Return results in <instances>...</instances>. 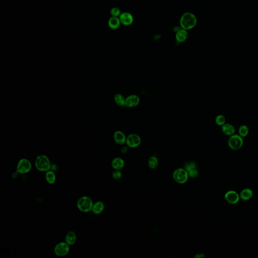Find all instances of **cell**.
<instances>
[{
    "instance_id": "cell-9",
    "label": "cell",
    "mask_w": 258,
    "mask_h": 258,
    "mask_svg": "<svg viewBox=\"0 0 258 258\" xmlns=\"http://www.w3.org/2000/svg\"><path fill=\"white\" fill-rule=\"evenodd\" d=\"M121 24L125 26H129L133 23L134 18L133 15L129 12H123L119 16Z\"/></svg>"
},
{
    "instance_id": "cell-4",
    "label": "cell",
    "mask_w": 258,
    "mask_h": 258,
    "mask_svg": "<svg viewBox=\"0 0 258 258\" xmlns=\"http://www.w3.org/2000/svg\"><path fill=\"white\" fill-rule=\"evenodd\" d=\"M243 144V138L240 135H233L230 136L228 140L229 147L234 150H238L240 149Z\"/></svg>"
},
{
    "instance_id": "cell-12",
    "label": "cell",
    "mask_w": 258,
    "mask_h": 258,
    "mask_svg": "<svg viewBox=\"0 0 258 258\" xmlns=\"http://www.w3.org/2000/svg\"><path fill=\"white\" fill-rule=\"evenodd\" d=\"M114 138L115 142L118 145H123L126 143L127 137L125 134L122 131H117L115 132L114 135Z\"/></svg>"
},
{
    "instance_id": "cell-14",
    "label": "cell",
    "mask_w": 258,
    "mask_h": 258,
    "mask_svg": "<svg viewBox=\"0 0 258 258\" xmlns=\"http://www.w3.org/2000/svg\"><path fill=\"white\" fill-rule=\"evenodd\" d=\"M104 209V205L102 201H97L93 203L92 207V211L94 214L98 215L103 212Z\"/></svg>"
},
{
    "instance_id": "cell-17",
    "label": "cell",
    "mask_w": 258,
    "mask_h": 258,
    "mask_svg": "<svg viewBox=\"0 0 258 258\" xmlns=\"http://www.w3.org/2000/svg\"><path fill=\"white\" fill-rule=\"evenodd\" d=\"M125 162L123 159L116 157L113 159L111 162V166L115 170H120L124 168Z\"/></svg>"
},
{
    "instance_id": "cell-8",
    "label": "cell",
    "mask_w": 258,
    "mask_h": 258,
    "mask_svg": "<svg viewBox=\"0 0 258 258\" xmlns=\"http://www.w3.org/2000/svg\"><path fill=\"white\" fill-rule=\"evenodd\" d=\"M141 142L140 137L136 134H131L127 137L126 143L129 147L136 148L140 145Z\"/></svg>"
},
{
    "instance_id": "cell-1",
    "label": "cell",
    "mask_w": 258,
    "mask_h": 258,
    "mask_svg": "<svg viewBox=\"0 0 258 258\" xmlns=\"http://www.w3.org/2000/svg\"><path fill=\"white\" fill-rule=\"evenodd\" d=\"M197 18L193 13L186 12L181 17L180 26L181 28L187 31L195 27L197 24Z\"/></svg>"
},
{
    "instance_id": "cell-19",
    "label": "cell",
    "mask_w": 258,
    "mask_h": 258,
    "mask_svg": "<svg viewBox=\"0 0 258 258\" xmlns=\"http://www.w3.org/2000/svg\"><path fill=\"white\" fill-rule=\"evenodd\" d=\"M46 179L47 183L50 184H53L56 181V175L53 170H50L46 173Z\"/></svg>"
},
{
    "instance_id": "cell-20",
    "label": "cell",
    "mask_w": 258,
    "mask_h": 258,
    "mask_svg": "<svg viewBox=\"0 0 258 258\" xmlns=\"http://www.w3.org/2000/svg\"><path fill=\"white\" fill-rule=\"evenodd\" d=\"M253 192L250 189H245L243 190L240 193V197L245 201L251 199L253 196Z\"/></svg>"
},
{
    "instance_id": "cell-22",
    "label": "cell",
    "mask_w": 258,
    "mask_h": 258,
    "mask_svg": "<svg viewBox=\"0 0 258 258\" xmlns=\"http://www.w3.org/2000/svg\"><path fill=\"white\" fill-rule=\"evenodd\" d=\"M158 165V160L156 157L151 156L148 161V165L151 169H155Z\"/></svg>"
},
{
    "instance_id": "cell-21",
    "label": "cell",
    "mask_w": 258,
    "mask_h": 258,
    "mask_svg": "<svg viewBox=\"0 0 258 258\" xmlns=\"http://www.w3.org/2000/svg\"><path fill=\"white\" fill-rule=\"evenodd\" d=\"M114 101L120 107H124L125 105V98L122 94H116L114 96Z\"/></svg>"
},
{
    "instance_id": "cell-3",
    "label": "cell",
    "mask_w": 258,
    "mask_h": 258,
    "mask_svg": "<svg viewBox=\"0 0 258 258\" xmlns=\"http://www.w3.org/2000/svg\"><path fill=\"white\" fill-rule=\"evenodd\" d=\"M92 199L88 196H82L78 199L77 206L79 211L83 213L90 212L93 205Z\"/></svg>"
},
{
    "instance_id": "cell-6",
    "label": "cell",
    "mask_w": 258,
    "mask_h": 258,
    "mask_svg": "<svg viewBox=\"0 0 258 258\" xmlns=\"http://www.w3.org/2000/svg\"><path fill=\"white\" fill-rule=\"evenodd\" d=\"M32 168V163L28 159H21L17 165V172L20 174H25L28 173L31 170Z\"/></svg>"
},
{
    "instance_id": "cell-27",
    "label": "cell",
    "mask_w": 258,
    "mask_h": 258,
    "mask_svg": "<svg viewBox=\"0 0 258 258\" xmlns=\"http://www.w3.org/2000/svg\"><path fill=\"white\" fill-rule=\"evenodd\" d=\"M188 172L189 177H192V178H195V177H197L199 175V172L197 170V168L191 170L190 171Z\"/></svg>"
},
{
    "instance_id": "cell-24",
    "label": "cell",
    "mask_w": 258,
    "mask_h": 258,
    "mask_svg": "<svg viewBox=\"0 0 258 258\" xmlns=\"http://www.w3.org/2000/svg\"><path fill=\"white\" fill-rule=\"evenodd\" d=\"M226 120H225V116L222 114H219L216 117L215 123L217 125H220V126H222L224 124H225Z\"/></svg>"
},
{
    "instance_id": "cell-30",
    "label": "cell",
    "mask_w": 258,
    "mask_h": 258,
    "mask_svg": "<svg viewBox=\"0 0 258 258\" xmlns=\"http://www.w3.org/2000/svg\"><path fill=\"white\" fill-rule=\"evenodd\" d=\"M127 149H128L127 148L125 147L123 148V149H122V152H123V153H125V152H126V151H127Z\"/></svg>"
},
{
    "instance_id": "cell-10",
    "label": "cell",
    "mask_w": 258,
    "mask_h": 258,
    "mask_svg": "<svg viewBox=\"0 0 258 258\" xmlns=\"http://www.w3.org/2000/svg\"><path fill=\"white\" fill-rule=\"evenodd\" d=\"M140 101V98L138 95H130L125 98V106L130 108L136 107L139 104Z\"/></svg>"
},
{
    "instance_id": "cell-25",
    "label": "cell",
    "mask_w": 258,
    "mask_h": 258,
    "mask_svg": "<svg viewBox=\"0 0 258 258\" xmlns=\"http://www.w3.org/2000/svg\"><path fill=\"white\" fill-rule=\"evenodd\" d=\"M184 168L187 172H189L191 170L197 168V165L194 161H188L184 164Z\"/></svg>"
},
{
    "instance_id": "cell-5",
    "label": "cell",
    "mask_w": 258,
    "mask_h": 258,
    "mask_svg": "<svg viewBox=\"0 0 258 258\" xmlns=\"http://www.w3.org/2000/svg\"><path fill=\"white\" fill-rule=\"evenodd\" d=\"M173 177L176 182L183 184L186 183L188 179V172L184 168H179L173 172Z\"/></svg>"
},
{
    "instance_id": "cell-2",
    "label": "cell",
    "mask_w": 258,
    "mask_h": 258,
    "mask_svg": "<svg viewBox=\"0 0 258 258\" xmlns=\"http://www.w3.org/2000/svg\"><path fill=\"white\" fill-rule=\"evenodd\" d=\"M35 168L41 172H47L50 170L52 163L48 157L44 155H39L34 162Z\"/></svg>"
},
{
    "instance_id": "cell-29",
    "label": "cell",
    "mask_w": 258,
    "mask_h": 258,
    "mask_svg": "<svg viewBox=\"0 0 258 258\" xmlns=\"http://www.w3.org/2000/svg\"><path fill=\"white\" fill-rule=\"evenodd\" d=\"M57 165H55V164H52V165H51V168H50V170H53V171H55V170H57Z\"/></svg>"
},
{
    "instance_id": "cell-15",
    "label": "cell",
    "mask_w": 258,
    "mask_h": 258,
    "mask_svg": "<svg viewBox=\"0 0 258 258\" xmlns=\"http://www.w3.org/2000/svg\"><path fill=\"white\" fill-rule=\"evenodd\" d=\"M222 131L227 136H231L234 134L236 130L234 126L231 124L225 123L222 126Z\"/></svg>"
},
{
    "instance_id": "cell-26",
    "label": "cell",
    "mask_w": 258,
    "mask_h": 258,
    "mask_svg": "<svg viewBox=\"0 0 258 258\" xmlns=\"http://www.w3.org/2000/svg\"><path fill=\"white\" fill-rule=\"evenodd\" d=\"M111 15H112V17H118L121 14V10L118 8L117 7L113 8L111 9Z\"/></svg>"
},
{
    "instance_id": "cell-18",
    "label": "cell",
    "mask_w": 258,
    "mask_h": 258,
    "mask_svg": "<svg viewBox=\"0 0 258 258\" xmlns=\"http://www.w3.org/2000/svg\"><path fill=\"white\" fill-rule=\"evenodd\" d=\"M109 26L111 29H117L119 28L120 25L121 24L120 21L119 17H111L109 19Z\"/></svg>"
},
{
    "instance_id": "cell-23",
    "label": "cell",
    "mask_w": 258,
    "mask_h": 258,
    "mask_svg": "<svg viewBox=\"0 0 258 258\" xmlns=\"http://www.w3.org/2000/svg\"><path fill=\"white\" fill-rule=\"evenodd\" d=\"M238 133L240 136L242 137L247 136V135L249 134V128L247 127V125H241L238 129Z\"/></svg>"
},
{
    "instance_id": "cell-7",
    "label": "cell",
    "mask_w": 258,
    "mask_h": 258,
    "mask_svg": "<svg viewBox=\"0 0 258 258\" xmlns=\"http://www.w3.org/2000/svg\"><path fill=\"white\" fill-rule=\"evenodd\" d=\"M70 245L66 242H61L55 245L54 253L59 257H64L68 254L70 252Z\"/></svg>"
},
{
    "instance_id": "cell-16",
    "label": "cell",
    "mask_w": 258,
    "mask_h": 258,
    "mask_svg": "<svg viewBox=\"0 0 258 258\" xmlns=\"http://www.w3.org/2000/svg\"><path fill=\"white\" fill-rule=\"evenodd\" d=\"M77 240V236L75 232L70 231L67 233L65 237V242L69 245H72L76 243Z\"/></svg>"
},
{
    "instance_id": "cell-11",
    "label": "cell",
    "mask_w": 258,
    "mask_h": 258,
    "mask_svg": "<svg viewBox=\"0 0 258 258\" xmlns=\"http://www.w3.org/2000/svg\"><path fill=\"white\" fill-rule=\"evenodd\" d=\"M225 199L229 203L233 204L238 202L240 200V196L234 191H229L225 194Z\"/></svg>"
},
{
    "instance_id": "cell-13",
    "label": "cell",
    "mask_w": 258,
    "mask_h": 258,
    "mask_svg": "<svg viewBox=\"0 0 258 258\" xmlns=\"http://www.w3.org/2000/svg\"><path fill=\"white\" fill-rule=\"evenodd\" d=\"M188 36V33L186 30L181 28L176 32L175 39L179 43H184L186 41Z\"/></svg>"
},
{
    "instance_id": "cell-28",
    "label": "cell",
    "mask_w": 258,
    "mask_h": 258,
    "mask_svg": "<svg viewBox=\"0 0 258 258\" xmlns=\"http://www.w3.org/2000/svg\"><path fill=\"white\" fill-rule=\"evenodd\" d=\"M112 176H113V178L115 179H121L122 174L119 170H116L112 173Z\"/></svg>"
}]
</instances>
